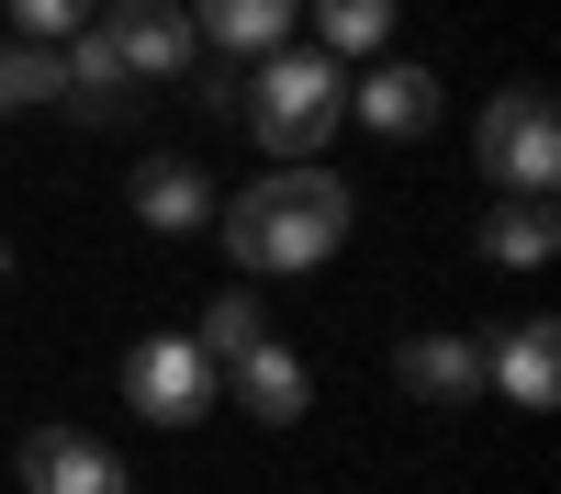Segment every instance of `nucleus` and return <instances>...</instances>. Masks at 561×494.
Wrapping results in <instances>:
<instances>
[{"mask_svg": "<svg viewBox=\"0 0 561 494\" xmlns=\"http://www.w3.org/2000/svg\"><path fill=\"white\" fill-rule=\"evenodd\" d=\"M472 158L517 203H550V180H561V113H550V90H494L483 124H472Z\"/></svg>", "mask_w": 561, "mask_h": 494, "instance_id": "3", "label": "nucleus"}, {"mask_svg": "<svg viewBox=\"0 0 561 494\" xmlns=\"http://www.w3.org/2000/svg\"><path fill=\"white\" fill-rule=\"evenodd\" d=\"M348 180L337 169H270V180H248L237 203H214V225H225V259L237 269H259V282H280V269H314L325 248L348 237Z\"/></svg>", "mask_w": 561, "mask_h": 494, "instance_id": "1", "label": "nucleus"}, {"mask_svg": "<svg viewBox=\"0 0 561 494\" xmlns=\"http://www.w3.org/2000/svg\"><path fill=\"white\" fill-rule=\"evenodd\" d=\"M124 90H135V68H124L113 45L90 34V23H79V34L57 45V102H68L79 124H124Z\"/></svg>", "mask_w": 561, "mask_h": 494, "instance_id": "9", "label": "nucleus"}, {"mask_svg": "<svg viewBox=\"0 0 561 494\" xmlns=\"http://www.w3.org/2000/svg\"><path fill=\"white\" fill-rule=\"evenodd\" d=\"M472 348H483V393L528 404V416L561 404V314H517L505 337H472Z\"/></svg>", "mask_w": 561, "mask_h": 494, "instance_id": "6", "label": "nucleus"}, {"mask_svg": "<svg viewBox=\"0 0 561 494\" xmlns=\"http://www.w3.org/2000/svg\"><path fill=\"white\" fill-rule=\"evenodd\" d=\"M337 113H348V79H337L325 45H270V57H259L248 124H259V147H270L280 169H314V147L337 135Z\"/></svg>", "mask_w": 561, "mask_h": 494, "instance_id": "2", "label": "nucleus"}, {"mask_svg": "<svg viewBox=\"0 0 561 494\" xmlns=\"http://www.w3.org/2000/svg\"><path fill=\"white\" fill-rule=\"evenodd\" d=\"M561 248V214L550 203H505V214H483V259L494 269H539Z\"/></svg>", "mask_w": 561, "mask_h": 494, "instance_id": "14", "label": "nucleus"}, {"mask_svg": "<svg viewBox=\"0 0 561 494\" xmlns=\"http://www.w3.org/2000/svg\"><path fill=\"white\" fill-rule=\"evenodd\" d=\"M214 393H225V371H214L192 337H135V348H124V404H135L147 427H203Z\"/></svg>", "mask_w": 561, "mask_h": 494, "instance_id": "4", "label": "nucleus"}, {"mask_svg": "<svg viewBox=\"0 0 561 494\" xmlns=\"http://www.w3.org/2000/svg\"><path fill=\"white\" fill-rule=\"evenodd\" d=\"M304 23V0H192V34H203V57H270V45H293Z\"/></svg>", "mask_w": 561, "mask_h": 494, "instance_id": "8", "label": "nucleus"}, {"mask_svg": "<svg viewBox=\"0 0 561 494\" xmlns=\"http://www.w3.org/2000/svg\"><path fill=\"white\" fill-rule=\"evenodd\" d=\"M393 382H404L415 404H472V393H483V348H472V337H404V348H393Z\"/></svg>", "mask_w": 561, "mask_h": 494, "instance_id": "13", "label": "nucleus"}, {"mask_svg": "<svg viewBox=\"0 0 561 494\" xmlns=\"http://www.w3.org/2000/svg\"><path fill=\"white\" fill-rule=\"evenodd\" d=\"M359 124H370V135H393V147H415V135L438 124V79H427V68H393V57H370V79H359Z\"/></svg>", "mask_w": 561, "mask_h": 494, "instance_id": "12", "label": "nucleus"}, {"mask_svg": "<svg viewBox=\"0 0 561 494\" xmlns=\"http://www.w3.org/2000/svg\"><path fill=\"white\" fill-rule=\"evenodd\" d=\"M0 282H12V259H0Z\"/></svg>", "mask_w": 561, "mask_h": 494, "instance_id": "20", "label": "nucleus"}, {"mask_svg": "<svg viewBox=\"0 0 561 494\" xmlns=\"http://www.w3.org/2000/svg\"><path fill=\"white\" fill-rule=\"evenodd\" d=\"M192 79H203V102H214V113H237V102H248V79L225 68V57H192Z\"/></svg>", "mask_w": 561, "mask_h": 494, "instance_id": "19", "label": "nucleus"}, {"mask_svg": "<svg viewBox=\"0 0 561 494\" xmlns=\"http://www.w3.org/2000/svg\"><path fill=\"white\" fill-rule=\"evenodd\" d=\"M90 34L113 45V57L135 68V79H180L203 57V34H192V0H102L90 12Z\"/></svg>", "mask_w": 561, "mask_h": 494, "instance_id": "5", "label": "nucleus"}, {"mask_svg": "<svg viewBox=\"0 0 561 494\" xmlns=\"http://www.w3.org/2000/svg\"><path fill=\"white\" fill-rule=\"evenodd\" d=\"M124 203H135V225H158V237H192V225H214V180L192 158H147Z\"/></svg>", "mask_w": 561, "mask_h": 494, "instance_id": "11", "label": "nucleus"}, {"mask_svg": "<svg viewBox=\"0 0 561 494\" xmlns=\"http://www.w3.org/2000/svg\"><path fill=\"white\" fill-rule=\"evenodd\" d=\"M34 102H57V45L0 34V124H12V113H34Z\"/></svg>", "mask_w": 561, "mask_h": 494, "instance_id": "17", "label": "nucleus"}, {"mask_svg": "<svg viewBox=\"0 0 561 494\" xmlns=\"http://www.w3.org/2000/svg\"><path fill=\"white\" fill-rule=\"evenodd\" d=\"M102 0H12V23H23V45H68Z\"/></svg>", "mask_w": 561, "mask_h": 494, "instance_id": "18", "label": "nucleus"}, {"mask_svg": "<svg viewBox=\"0 0 561 494\" xmlns=\"http://www.w3.org/2000/svg\"><path fill=\"white\" fill-rule=\"evenodd\" d=\"M259 337H270V326H259V303H248V292H214V303L192 314V348L214 359V371H237V359H248Z\"/></svg>", "mask_w": 561, "mask_h": 494, "instance_id": "16", "label": "nucleus"}, {"mask_svg": "<svg viewBox=\"0 0 561 494\" xmlns=\"http://www.w3.org/2000/svg\"><path fill=\"white\" fill-rule=\"evenodd\" d=\"M23 483H34V494H135V472H124L90 427H34V438H23Z\"/></svg>", "mask_w": 561, "mask_h": 494, "instance_id": "7", "label": "nucleus"}, {"mask_svg": "<svg viewBox=\"0 0 561 494\" xmlns=\"http://www.w3.org/2000/svg\"><path fill=\"white\" fill-rule=\"evenodd\" d=\"M314 45L325 57H382L393 45V0H314Z\"/></svg>", "mask_w": 561, "mask_h": 494, "instance_id": "15", "label": "nucleus"}, {"mask_svg": "<svg viewBox=\"0 0 561 494\" xmlns=\"http://www.w3.org/2000/svg\"><path fill=\"white\" fill-rule=\"evenodd\" d=\"M225 393H237V404H248L259 427H293L304 404H314V371H304V359L280 348V337H259V348L237 359V371H225Z\"/></svg>", "mask_w": 561, "mask_h": 494, "instance_id": "10", "label": "nucleus"}]
</instances>
